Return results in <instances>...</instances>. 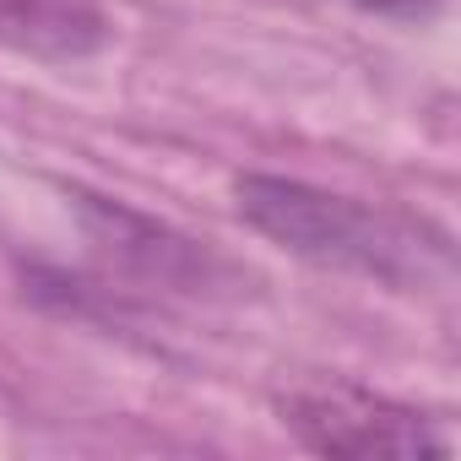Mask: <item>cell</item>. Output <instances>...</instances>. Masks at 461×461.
<instances>
[{
	"label": "cell",
	"mask_w": 461,
	"mask_h": 461,
	"mask_svg": "<svg viewBox=\"0 0 461 461\" xmlns=\"http://www.w3.org/2000/svg\"><path fill=\"white\" fill-rule=\"evenodd\" d=\"M109 44L104 0H0V50L71 66Z\"/></svg>",
	"instance_id": "cell-4"
},
{
	"label": "cell",
	"mask_w": 461,
	"mask_h": 461,
	"mask_svg": "<svg viewBox=\"0 0 461 461\" xmlns=\"http://www.w3.org/2000/svg\"><path fill=\"white\" fill-rule=\"evenodd\" d=\"M77 195V212H82V228L87 240L120 267L131 272L136 283L147 288H174V294H201L222 277V261L212 250H201L195 240L174 234L168 222L158 217H141L109 195H87V190H71Z\"/></svg>",
	"instance_id": "cell-3"
},
{
	"label": "cell",
	"mask_w": 461,
	"mask_h": 461,
	"mask_svg": "<svg viewBox=\"0 0 461 461\" xmlns=\"http://www.w3.org/2000/svg\"><path fill=\"white\" fill-rule=\"evenodd\" d=\"M277 418L315 456H396V461L450 456V434L429 412L342 375H315L288 385L277 396Z\"/></svg>",
	"instance_id": "cell-2"
},
{
	"label": "cell",
	"mask_w": 461,
	"mask_h": 461,
	"mask_svg": "<svg viewBox=\"0 0 461 461\" xmlns=\"http://www.w3.org/2000/svg\"><path fill=\"white\" fill-rule=\"evenodd\" d=\"M234 206L261 240L326 272H353L385 288H429L450 272V240L434 222L310 179L250 168L234 179Z\"/></svg>",
	"instance_id": "cell-1"
},
{
	"label": "cell",
	"mask_w": 461,
	"mask_h": 461,
	"mask_svg": "<svg viewBox=\"0 0 461 461\" xmlns=\"http://www.w3.org/2000/svg\"><path fill=\"white\" fill-rule=\"evenodd\" d=\"M342 6H353L364 17H385V23H429L445 0H342Z\"/></svg>",
	"instance_id": "cell-5"
}]
</instances>
